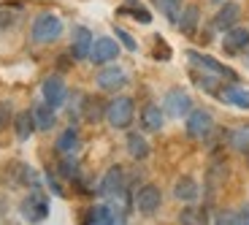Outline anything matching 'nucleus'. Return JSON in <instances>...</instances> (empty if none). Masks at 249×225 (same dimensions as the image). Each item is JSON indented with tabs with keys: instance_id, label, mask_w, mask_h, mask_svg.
<instances>
[{
	"instance_id": "f257e3e1",
	"label": "nucleus",
	"mask_w": 249,
	"mask_h": 225,
	"mask_svg": "<svg viewBox=\"0 0 249 225\" xmlns=\"http://www.w3.org/2000/svg\"><path fill=\"white\" fill-rule=\"evenodd\" d=\"M133 117H136V103L127 95H117L111 103H106V119H108V125L117 128V131L130 128Z\"/></svg>"
},
{
	"instance_id": "f03ea898",
	"label": "nucleus",
	"mask_w": 249,
	"mask_h": 225,
	"mask_svg": "<svg viewBox=\"0 0 249 225\" xmlns=\"http://www.w3.org/2000/svg\"><path fill=\"white\" fill-rule=\"evenodd\" d=\"M19 212H22V217H25L27 223H44V220L49 217V195L41 188H33L30 193L22 198Z\"/></svg>"
},
{
	"instance_id": "7ed1b4c3",
	"label": "nucleus",
	"mask_w": 249,
	"mask_h": 225,
	"mask_svg": "<svg viewBox=\"0 0 249 225\" xmlns=\"http://www.w3.org/2000/svg\"><path fill=\"white\" fill-rule=\"evenodd\" d=\"M60 36H62V19L57 14H41V17H36V22L30 27V38L36 44H52Z\"/></svg>"
},
{
	"instance_id": "20e7f679",
	"label": "nucleus",
	"mask_w": 249,
	"mask_h": 225,
	"mask_svg": "<svg viewBox=\"0 0 249 225\" xmlns=\"http://www.w3.org/2000/svg\"><path fill=\"white\" fill-rule=\"evenodd\" d=\"M3 179L11 185V188H38L41 185V176L27 166V163H19V160H11L3 169Z\"/></svg>"
},
{
	"instance_id": "39448f33",
	"label": "nucleus",
	"mask_w": 249,
	"mask_h": 225,
	"mask_svg": "<svg viewBox=\"0 0 249 225\" xmlns=\"http://www.w3.org/2000/svg\"><path fill=\"white\" fill-rule=\"evenodd\" d=\"M214 131V117L206 109H193L187 114V136L195 138V141H203L209 138Z\"/></svg>"
},
{
	"instance_id": "423d86ee",
	"label": "nucleus",
	"mask_w": 249,
	"mask_h": 225,
	"mask_svg": "<svg viewBox=\"0 0 249 225\" xmlns=\"http://www.w3.org/2000/svg\"><path fill=\"white\" fill-rule=\"evenodd\" d=\"M187 60H190L195 68L206 71V74L219 76L222 81H236V71L228 68V65H222L219 60H214V57H209V55H200V52H187Z\"/></svg>"
},
{
	"instance_id": "0eeeda50",
	"label": "nucleus",
	"mask_w": 249,
	"mask_h": 225,
	"mask_svg": "<svg viewBox=\"0 0 249 225\" xmlns=\"http://www.w3.org/2000/svg\"><path fill=\"white\" fill-rule=\"evenodd\" d=\"M124 190H127V174H124L122 166H111V169L103 174V179H100L98 195H103V198H114V195L124 193Z\"/></svg>"
},
{
	"instance_id": "6e6552de",
	"label": "nucleus",
	"mask_w": 249,
	"mask_h": 225,
	"mask_svg": "<svg viewBox=\"0 0 249 225\" xmlns=\"http://www.w3.org/2000/svg\"><path fill=\"white\" fill-rule=\"evenodd\" d=\"M41 95H44V103L52 109H60L68 98V87H65V81L62 76H46L44 84H41Z\"/></svg>"
},
{
	"instance_id": "1a4fd4ad",
	"label": "nucleus",
	"mask_w": 249,
	"mask_h": 225,
	"mask_svg": "<svg viewBox=\"0 0 249 225\" xmlns=\"http://www.w3.org/2000/svg\"><path fill=\"white\" fill-rule=\"evenodd\" d=\"M133 201H136V209L141 214H155L162 204V193L157 185H141L138 193L133 195Z\"/></svg>"
},
{
	"instance_id": "9d476101",
	"label": "nucleus",
	"mask_w": 249,
	"mask_h": 225,
	"mask_svg": "<svg viewBox=\"0 0 249 225\" xmlns=\"http://www.w3.org/2000/svg\"><path fill=\"white\" fill-rule=\"evenodd\" d=\"M162 112L168 114V117H187V114L193 112V98L184 93V90H171L162 100Z\"/></svg>"
},
{
	"instance_id": "9b49d317",
	"label": "nucleus",
	"mask_w": 249,
	"mask_h": 225,
	"mask_svg": "<svg viewBox=\"0 0 249 225\" xmlns=\"http://www.w3.org/2000/svg\"><path fill=\"white\" fill-rule=\"evenodd\" d=\"M95 81H98V87L103 93H117V90H122L127 84V74L119 65H106L103 71H98V79Z\"/></svg>"
},
{
	"instance_id": "f8f14e48",
	"label": "nucleus",
	"mask_w": 249,
	"mask_h": 225,
	"mask_svg": "<svg viewBox=\"0 0 249 225\" xmlns=\"http://www.w3.org/2000/svg\"><path fill=\"white\" fill-rule=\"evenodd\" d=\"M119 55V44L114 41V38H95L92 41V52H89V60H92L95 65H106L111 63V60H117Z\"/></svg>"
},
{
	"instance_id": "ddd939ff",
	"label": "nucleus",
	"mask_w": 249,
	"mask_h": 225,
	"mask_svg": "<svg viewBox=\"0 0 249 225\" xmlns=\"http://www.w3.org/2000/svg\"><path fill=\"white\" fill-rule=\"evenodd\" d=\"M222 49L228 55H241V52L249 49V27H231L222 38Z\"/></svg>"
},
{
	"instance_id": "4468645a",
	"label": "nucleus",
	"mask_w": 249,
	"mask_h": 225,
	"mask_svg": "<svg viewBox=\"0 0 249 225\" xmlns=\"http://www.w3.org/2000/svg\"><path fill=\"white\" fill-rule=\"evenodd\" d=\"M92 33L87 27H73V36H71V55L76 60H87L89 52H92Z\"/></svg>"
},
{
	"instance_id": "2eb2a0df",
	"label": "nucleus",
	"mask_w": 249,
	"mask_h": 225,
	"mask_svg": "<svg viewBox=\"0 0 249 225\" xmlns=\"http://www.w3.org/2000/svg\"><path fill=\"white\" fill-rule=\"evenodd\" d=\"M238 17H241V8H238V3H225V6L217 11V17H214L212 25H214V30L228 33L231 27H236Z\"/></svg>"
},
{
	"instance_id": "dca6fc26",
	"label": "nucleus",
	"mask_w": 249,
	"mask_h": 225,
	"mask_svg": "<svg viewBox=\"0 0 249 225\" xmlns=\"http://www.w3.org/2000/svg\"><path fill=\"white\" fill-rule=\"evenodd\" d=\"M162 122H165V112H162L160 106L149 103V106L141 109V128L143 131L157 133V131H162Z\"/></svg>"
},
{
	"instance_id": "f3484780",
	"label": "nucleus",
	"mask_w": 249,
	"mask_h": 225,
	"mask_svg": "<svg viewBox=\"0 0 249 225\" xmlns=\"http://www.w3.org/2000/svg\"><path fill=\"white\" fill-rule=\"evenodd\" d=\"M174 195H176L179 201H184V204H195V201H198V195H200L198 182H195L193 176H181V179H176Z\"/></svg>"
},
{
	"instance_id": "a211bd4d",
	"label": "nucleus",
	"mask_w": 249,
	"mask_h": 225,
	"mask_svg": "<svg viewBox=\"0 0 249 225\" xmlns=\"http://www.w3.org/2000/svg\"><path fill=\"white\" fill-rule=\"evenodd\" d=\"M217 98L222 100V103H231V106H238V109H249V93L244 87H225L217 93Z\"/></svg>"
},
{
	"instance_id": "6ab92c4d",
	"label": "nucleus",
	"mask_w": 249,
	"mask_h": 225,
	"mask_svg": "<svg viewBox=\"0 0 249 225\" xmlns=\"http://www.w3.org/2000/svg\"><path fill=\"white\" fill-rule=\"evenodd\" d=\"M81 106H84V119H87V122H100V119L106 117V103H103L98 95L81 98Z\"/></svg>"
},
{
	"instance_id": "aec40b11",
	"label": "nucleus",
	"mask_w": 249,
	"mask_h": 225,
	"mask_svg": "<svg viewBox=\"0 0 249 225\" xmlns=\"http://www.w3.org/2000/svg\"><path fill=\"white\" fill-rule=\"evenodd\" d=\"M79 144H81V138H79V131H76V128H65V131L57 136V152H60V155H73V152H79Z\"/></svg>"
},
{
	"instance_id": "412c9836",
	"label": "nucleus",
	"mask_w": 249,
	"mask_h": 225,
	"mask_svg": "<svg viewBox=\"0 0 249 225\" xmlns=\"http://www.w3.org/2000/svg\"><path fill=\"white\" fill-rule=\"evenodd\" d=\"M190 76H193V81L198 84L200 90H206V93H212V95H217L219 87H222V79H219V76L206 74V71H200V68H193V71H190Z\"/></svg>"
},
{
	"instance_id": "4be33fe9",
	"label": "nucleus",
	"mask_w": 249,
	"mask_h": 225,
	"mask_svg": "<svg viewBox=\"0 0 249 225\" xmlns=\"http://www.w3.org/2000/svg\"><path fill=\"white\" fill-rule=\"evenodd\" d=\"M14 133H17L19 141H27V138L36 133V119H33V112H19L17 119H14Z\"/></svg>"
},
{
	"instance_id": "5701e85b",
	"label": "nucleus",
	"mask_w": 249,
	"mask_h": 225,
	"mask_svg": "<svg viewBox=\"0 0 249 225\" xmlns=\"http://www.w3.org/2000/svg\"><path fill=\"white\" fill-rule=\"evenodd\" d=\"M127 152L133 160H146L149 157V141L141 133H127Z\"/></svg>"
},
{
	"instance_id": "b1692460",
	"label": "nucleus",
	"mask_w": 249,
	"mask_h": 225,
	"mask_svg": "<svg viewBox=\"0 0 249 225\" xmlns=\"http://www.w3.org/2000/svg\"><path fill=\"white\" fill-rule=\"evenodd\" d=\"M33 119H36V131H52L54 128V109L46 106V103H38L33 109Z\"/></svg>"
},
{
	"instance_id": "393cba45",
	"label": "nucleus",
	"mask_w": 249,
	"mask_h": 225,
	"mask_svg": "<svg viewBox=\"0 0 249 225\" xmlns=\"http://www.w3.org/2000/svg\"><path fill=\"white\" fill-rule=\"evenodd\" d=\"M198 19H200V11H198V6H187L184 11H181V17H179V30L184 33V36H193L195 30H198Z\"/></svg>"
},
{
	"instance_id": "a878e982",
	"label": "nucleus",
	"mask_w": 249,
	"mask_h": 225,
	"mask_svg": "<svg viewBox=\"0 0 249 225\" xmlns=\"http://www.w3.org/2000/svg\"><path fill=\"white\" fill-rule=\"evenodd\" d=\"M179 223L181 225H212V223H209V212H206L203 206H187V209H181Z\"/></svg>"
},
{
	"instance_id": "bb28decb",
	"label": "nucleus",
	"mask_w": 249,
	"mask_h": 225,
	"mask_svg": "<svg viewBox=\"0 0 249 225\" xmlns=\"http://www.w3.org/2000/svg\"><path fill=\"white\" fill-rule=\"evenodd\" d=\"M231 147L238 155H247L249 152V125H238L236 131H231Z\"/></svg>"
},
{
	"instance_id": "cd10ccee",
	"label": "nucleus",
	"mask_w": 249,
	"mask_h": 225,
	"mask_svg": "<svg viewBox=\"0 0 249 225\" xmlns=\"http://www.w3.org/2000/svg\"><path fill=\"white\" fill-rule=\"evenodd\" d=\"M22 11H25V8L17 6V3H0V27L17 25L19 17H22Z\"/></svg>"
},
{
	"instance_id": "c85d7f7f",
	"label": "nucleus",
	"mask_w": 249,
	"mask_h": 225,
	"mask_svg": "<svg viewBox=\"0 0 249 225\" xmlns=\"http://www.w3.org/2000/svg\"><path fill=\"white\" fill-rule=\"evenodd\" d=\"M157 6L168 17V22H179L181 17V0H157Z\"/></svg>"
},
{
	"instance_id": "c756f323",
	"label": "nucleus",
	"mask_w": 249,
	"mask_h": 225,
	"mask_svg": "<svg viewBox=\"0 0 249 225\" xmlns=\"http://www.w3.org/2000/svg\"><path fill=\"white\" fill-rule=\"evenodd\" d=\"M122 14H130V17L138 19L141 25H149L152 22V14L146 11V8H141V6H127V8H122Z\"/></svg>"
},
{
	"instance_id": "7c9ffc66",
	"label": "nucleus",
	"mask_w": 249,
	"mask_h": 225,
	"mask_svg": "<svg viewBox=\"0 0 249 225\" xmlns=\"http://www.w3.org/2000/svg\"><path fill=\"white\" fill-rule=\"evenodd\" d=\"M214 225H238V214L231 212V209H225L214 217Z\"/></svg>"
},
{
	"instance_id": "2f4dec72",
	"label": "nucleus",
	"mask_w": 249,
	"mask_h": 225,
	"mask_svg": "<svg viewBox=\"0 0 249 225\" xmlns=\"http://www.w3.org/2000/svg\"><path fill=\"white\" fill-rule=\"evenodd\" d=\"M155 52H152V57H155V60H168V57H171V49H168V44H165V41H162V38L160 36H157L155 38Z\"/></svg>"
},
{
	"instance_id": "473e14b6",
	"label": "nucleus",
	"mask_w": 249,
	"mask_h": 225,
	"mask_svg": "<svg viewBox=\"0 0 249 225\" xmlns=\"http://www.w3.org/2000/svg\"><path fill=\"white\" fill-rule=\"evenodd\" d=\"M114 33H117V38H119V41L124 44V49H127V52H136V49H138V46H136V38H133L127 30H122V27H117Z\"/></svg>"
},
{
	"instance_id": "72a5a7b5",
	"label": "nucleus",
	"mask_w": 249,
	"mask_h": 225,
	"mask_svg": "<svg viewBox=\"0 0 249 225\" xmlns=\"http://www.w3.org/2000/svg\"><path fill=\"white\" fill-rule=\"evenodd\" d=\"M11 122V103H0V131H6Z\"/></svg>"
},
{
	"instance_id": "f704fd0d",
	"label": "nucleus",
	"mask_w": 249,
	"mask_h": 225,
	"mask_svg": "<svg viewBox=\"0 0 249 225\" xmlns=\"http://www.w3.org/2000/svg\"><path fill=\"white\" fill-rule=\"evenodd\" d=\"M236 214H238V225H249V206H241Z\"/></svg>"
},
{
	"instance_id": "c9c22d12",
	"label": "nucleus",
	"mask_w": 249,
	"mask_h": 225,
	"mask_svg": "<svg viewBox=\"0 0 249 225\" xmlns=\"http://www.w3.org/2000/svg\"><path fill=\"white\" fill-rule=\"evenodd\" d=\"M212 3H222V0H212Z\"/></svg>"
}]
</instances>
